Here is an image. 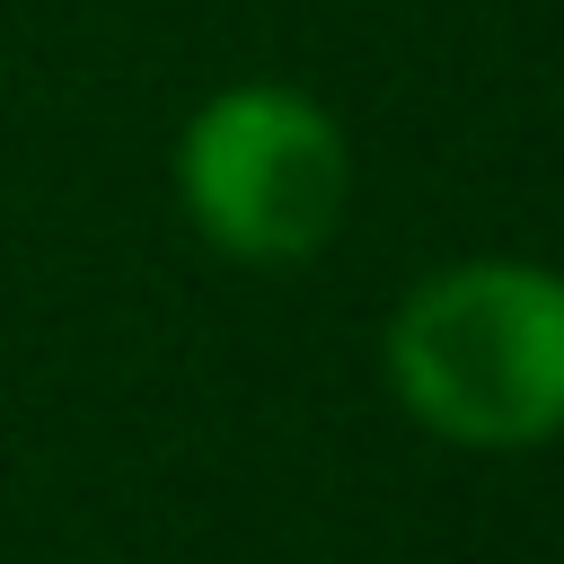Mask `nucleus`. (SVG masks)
Segmentation results:
<instances>
[{"label": "nucleus", "mask_w": 564, "mask_h": 564, "mask_svg": "<svg viewBox=\"0 0 564 564\" xmlns=\"http://www.w3.org/2000/svg\"><path fill=\"white\" fill-rule=\"evenodd\" d=\"M388 397L449 449H538L564 432V273L467 256L388 317Z\"/></svg>", "instance_id": "1"}, {"label": "nucleus", "mask_w": 564, "mask_h": 564, "mask_svg": "<svg viewBox=\"0 0 564 564\" xmlns=\"http://www.w3.org/2000/svg\"><path fill=\"white\" fill-rule=\"evenodd\" d=\"M176 203L229 264H308L352 212V141L291 79L212 88L176 132Z\"/></svg>", "instance_id": "2"}]
</instances>
